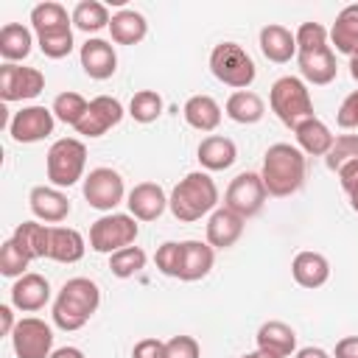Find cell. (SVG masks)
I'll list each match as a JSON object with an SVG mask.
<instances>
[{"mask_svg": "<svg viewBox=\"0 0 358 358\" xmlns=\"http://www.w3.org/2000/svg\"><path fill=\"white\" fill-rule=\"evenodd\" d=\"M101 305V288L95 280L90 277H73L67 280L56 299H53V324L64 333H73V330H81L98 310Z\"/></svg>", "mask_w": 358, "mask_h": 358, "instance_id": "6da1fadb", "label": "cell"}, {"mask_svg": "<svg viewBox=\"0 0 358 358\" xmlns=\"http://www.w3.org/2000/svg\"><path fill=\"white\" fill-rule=\"evenodd\" d=\"M305 171H308L305 154L296 145H291V143H274L263 154L260 179H263L268 196L285 199V196H294L305 185Z\"/></svg>", "mask_w": 358, "mask_h": 358, "instance_id": "7a4b0ae2", "label": "cell"}, {"mask_svg": "<svg viewBox=\"0 0 358 358\" xmlns=\"http://www.w3.org/2000/svg\"><path fill=\"white\" fill-rule=\"evenodd\" d=\"M218 207V185L207 171H190L168 196V210L176 221L193 224Z\"/></svg>", "mask_w": 358, "mask_h": 358, "instance_id": "3957f363", "label": "cell"}, {"mask_svg": "<svg viewBox=\"0 0 358 358\" xmlns=\"http://www.w3.org/2000/svg\"><path fill=\"white\" fill-rule=\"evenodd\" d=\"M268 103H271V112L280 117V123H285L288 129H296L299 123L316 117L313 115V98H310V90L302 78L296 76H282L271 84V92H268Z\"/></svg>", "mask_w": 358, "mask_h": 358, "instance_id": "277c9868", "label": "cell"}, {"mask_svg": "<svg viewBox=\"0 0 358 358\" xmlns=\"http://www.w3.org/2000/svg\"><path fill=\"white\" fill-rule=\"evenodd\" d=\"M87 168V145L76 137H62L48 148L45 171L53 187H70L78 179H84Z\"/></svg>", "mask_w": 358, "mask_h": 358, "instance_id": "5b68a950", "label": "cell"}, {"mask_svg": "<svg viewBox=\"0 0 358 358\" xmlns=\"http://www.w3.org/2000/svg\"><path fill=\"white\" fill-rule=\"evenodd\" d=\"M210 73L221 84L232 87L235 92L238 90H249L255 76H257L252 56L238 42H221V45L213 48V53H210Z\"/></svg>", "mask_w": 358, "mask_h": 358, "instance_id": "8992f818", "label": "cell"}, {"mask_svg": "<svg viewBox=\"0 0 358 358\" xmlns=\"http://www.w3.org/2000/svg\"><path fill=\"white\" fill-rule=\"evenodd\" d=\"M140 224L129 213H103L90 227V249L98 255H115L117 249L134 246Z\"/></svg>", "mask_w": 358, "mask_h": 358, "instance_id": "52a82bcc", "label": "cell"}, {"mask_svg": "<svg viewBox=\"0 0 358 358\" xmlns=\"http://www.w3.org/2000/svg\"><path fill=\"white\" fill-rule=\"evenodd\" d=\"M266 199H268V193H266V185H263L260 173L243 171V173H238V176L227 185L224 207L232 210V213H238V215L246 221V218H252V215H257V213L263 210Z\"/></svg>", "mask_w": 358, "mask_h": 358, "instance_id": "ba28073f", "label": "cell"}, {"mask_svg": "<svg viewBox=\"0 0 358 358\" xmlns=\"http://www.w3.org/2000/svg\"><path fill=\"white\" fill-rule=\"evenodd\" d=\"M81 190H84L87 204L92 210H101V213H115V207L126 196L123 176L115 168H92L84 176V187Z\"/></svg>", "mask_w": 358, "mask_h": 358, "instance_id": "9c48e42d", "label": "cell"}, {"mask_svg": "<svg viewBox=\"0 0 358 358\" xmlns=\"http://www.w3.org/2000/svg\"><path fill=\"white\" fill-rule=\"evenodd\" d=\"M8 338H11L17 358H50V352H53V330L48 322H42L36 316L20 319Z\"/></svg>", "mask_w": 358, "mask_h": 358, "instance_id": "30bf717a", "label": "cell"}, {"mask_svg": "<svg viewBox=\"0 0 358 358\" xmlns=\"http://www.w3.org/2000/svg\"><path fill=\"white\" fill-rule=\"evenodd\" d=\"M45 90V76L36 67L22 64H3L0 67V98L3 103L11 101H31Z\"/></svg>", "mask_w": 358, "mask_h": 358, "instance_id": "8fae6325", "label": "cell"}, {"mask_svg": "<svg viewBox=\"0 0 358 358\" xmlns=\"http://www.w3.org/2000/svg\"><path fill=\"white\" fill-rule=\"evenodd\" d=\"M56 126V115L48 106H22L20 112H14L11 123H8V134L17 143H39L45 137L53 134Z\"/></svg>", "mask_w": 358, "mask_h": 358, "instance_id": "7c38bea8", "label": "cell"}, {"mask_svg": "<svg viewBox=\"0 0 358 358\" xmlns=\"http://www.w3.org/2000/svg\"><path fill=\"white\" fill-rule=\"evenodd\" d=\"M123 103L117 101V98H112V95H98V98H92L90 101V106H87V112H84V117L78 120V126H76V131L81 134V137H103L109 129H115L120 120H123Z\"/></svg>", "mask_w": 358, "mask_h": 358, "instance_id": "4fadbf2b", "label": "cell"}, {"mask_svg": "<svg viewBox=\"0 0 358 358\" xmlns=\"http://www.w3.org/2000/svg\"><path fill=\"white\" fill-rule=\"evenodd\" d=\"M78 59H81V70L95 78V81H106L115 76L117 70V53H115V45L106 42V39H87L78 50Z\"/></svg>", "mask_w": 358, "mask_h": 358, "instance_id": "5bb4252c", "label": "cell"}, {"mask_svg": "<svg viewBox=\"0 0 358 358\" xmlns=\"http://www.w3.org/2000/svg\"><path fill=\"white\" fill-rule=\"evenodd\" d=\"M126 204L129 215H134L137 221H157L168 210V196L157 182H140L129 190Z\"/></svg>", "mask_w": 358, "mask_h": 358, "instance_id": "9a60e30c", "label": "cell"}, {"mask_svg": "<svg viewBox=\"0 0 358 358\" xmlns=\"http://www.w3.org/2000/svg\"><path fill=\"white\" fill-rule=\"evenodd\" d=\"M28 207L45 224H59V221H64L70 215V199L62 193V187H53V185H36V187H31Z\"/></svg>", "mask_w": 358, "mask_h": 358, "instance_id": "2e32d148", "label": "cell"}, {"mask_svg": "<svg viewBox=\"0 0 358 358\" xmlns=\"http://www.w3.org/2000/svg\"><path fill=\"white\" fill-rule=\"evenodd\" d=\"M50 302V282L36 274V271H28L22 274L20 280H14L11 285V305L22 313H36L42 310L45 305Z\"/></svg>", "mask_w": 358, "mask_h": 358, "instance_id": "e0dca14e", "label": "cell"}, {"mask_svg": "<svg viewBox=\"0 0 358 358\" xmlns=\"http://www.w3.org/2000/svg\"><path fill=\"white\" fill-rule=\"evenodd\" d=\"M243 227H246V221L238 213H232L227 207H215L207 218V243L213 249H229L241 241Z\"/></svg>", "mask_w": 358, "mask_h": 358, "instance_id": "ac0fdd59", "label": "cell"}, {"mask_svg": "<svg viewBox=\"0 0 358 358\" xmlns=\"http://www.w3.org/2000/svg\"><path fill=\"white\" fill-rule=\"evenodd\" d=\"M213 263H215V249L207 241H182L179 280H185V282L204 280L213 271Z\"/></svg>", "mask_w": 358, "mask_h": 358, "instance_id": "d6986e66", "label": "cell"}, {"mask_svg": "<svg viewBox=\"0 0 358 358\" xmlns=\"http://www.w3.org/2000/svg\"><path fill=\"white\" fill-rule=\"evenodd\" d=\"M257 350L268 352V355H277V358H288L296 352V333L291 324L280 322V319H271V322H263L257 327Z\"/></svg>", "mask_w": 358, "mask_h": 358, "instance_id": "ffe728a7", "label": "cell"}, {"mask_svg": "<svg viewBox=\"0 0 358 358\" xmlns=\"http://www.w3.org/2000/svg\"><path fill=\"white\" fill-rule=\"evenodd\" d=\"M296 64H299V73L305 81L316 84V87H324L336 78L338 73V64H336V53L333 48H319V50H310V53H296Z\"/></svg>", "mask_w": 358, "mask_h": 358, "instance_id": "44dd1931", "label": "cell"}, {"mask_svg": "<svg viewBox=\"0 0 358 358\" xmlns=\"http://www.w3.org/2000/svg\"><path fill=\"white\" fill-rule=\"evenodd\" d=\"M291 274H294L296 285H302V288H322L330 280V263H327L324 255L305 249V252H296L294 255Z\"/></svg>", "mask_w": 358, "mask_h": 358, "instance_id": "7402d4cb", "label": "cell"}, {"mask_svg": "<svg viewBox=\"0 0 358 358\" xmlns=\"http://www.w3.org/2000/svg\"><path fill=\"white\" fill-rule=\"evenodd\" d=\"M257 45H260V53L274 64H285L296 56V39L285 25H263Z\"/></svg>", "mask_w": 358, "mask_h": 358, "instance_id": "603a6c76", "label": "cell"}, {"mask_svg": "<svg viewBox=\"0 0 358 358\" xmlns=\"http://www.w3.org/2000/svg\"><path fill=\"white\" fill-rule=\"evenodd\" d=\"M294 134H296V148L305 157H327V151L333 148V140H336L330 126L319 117H310V120L299 123L294 129Z\"/></svg>", "mask_w": 358, "mask_h": 358, "instance_id": "cb8c5ba5", "label": "cell"}, {"mask_svg": "<svg viewBox=\"0 0 358 358\" xmlns=\"http://www.w3.org/2000/svg\"><path fill=\"white\" fill-rule=\"evenodd\" d=\"M196 157H199V162H201L204 171H227V168L235 165L238 148H235V143H232L229 137H224V134H210V137H204V140L199 143Z\"/></svg>", "mask_w": 358, "mask_h": 358, "instance_id": "d4e9b609", "label": "cell"}, {"mask_svg": "<svg viewBox=\"0 0 358 358\" xmlns=\"http://www.w3.org/2000/svg\"><path fill=\"white\" fill-rule=\"evenodd\" d=\"M87 252V241L73 227H50V246L48 257L56 263H78Z\"/></svg>", "mask_w": 358, "mask_h": 358, "instance_id": "484cf974", "label": "cell"}, {"mask_svg": "<svg viewBox=\"0 0 358 358\" xmlns=\"http://www.w3.org/2000/svg\"><path fill=\"white\" fill-rule=\"evenodd\" d=\"M185 123L196 131H215L221 123V106L213 95H190L182 106Z\"/></svg>", "mask_w": 358, "mask_h": 358, "instance_id": "4316f807", "label": "cell"}, {"mask_svg": "<svg viewBox=\"0 0 358 358\" xmlns=\"http://www.w3.org/2000/svg\"><path fill=\"white\" fill-rule=\"evenodd\" d=\"M330 39H333L336 53H344V56L358 53V3H350L336 14Z\"/></svg>", "mask_w": 358, "mask_h": 358, "instance_id": "83f0119b", "label": "cell"}, {"mask_svg": "<svg viewBox=\"0 0 358 358\" xmlns=\"http://www.w3.org/2000/svg\"><path fill=\"white\" fill-rule=\"evenodd\" d=\"M11 241L25 252L28 260H39L48 257V246H50V227L39 224V221H22L14 227Z\"/></svg>", "mask_w": 358, "mask_h": 358, "instance_id": "f1b7e54d", "label": "cell"}, {"mask_svg": "<svg viewBox=\"0 0 358 358\" xmlns=\"http://www.w3.org/2000/svg\"><path fill=\"white\" fill-rule=\"evenodd\" d=\"M109 34H112V42L115 45H137L145 39L148 34V22L140 11L134 8H120L117 14H112V22H109Z\"/></svg>", "mask_w": 358, "mask_h": 358, "instance_id": "f546056e", "label": "cell"}, {"mask_svg": "<svg viewBox=\"0 0 358 358\" xmlns=\"http://www.w3.org/2000/svg\"><path fill=\"white\" fill-rule=\"evenodd\" d=\"M31 50H34V36L22 22H6L0 28V56L6 59V64H17L28 59Z\"/></svg>", "mask_w": 358, "mask_h": 358, "instance_id": "4dcf8cb0", "label": "cell"}, {"mask_svg": "<svg viewBox=\"0 0 358 358\" xmlns=\"http://www.w3.org/2000/svg\"><path fill=\"white\" fill-rule=\"evenodd\" d=\"M224 112H227L229 120H235V123H241V126H252V123L263 120L266 103H263V98H260L257 92H252V90H238V92H232V95L227 98Z\"/></svg>", "mask_w": 358, "mask_h": 358, "instance_id": "1f68e13d", "label": "cell"}, {"mask_svg": "<svg viewBox=\"0 0 358 358\" xmlns=\"http://www.w3.org/2000/svg\"><path fill=\"white\" fill-rule=\"evenodd\" d=\"M31 28L39 34H48V31H62V28H73V17H67V8L62 3H39L31 8Z\"/></svg>", "mask_w": 358, "mask_h": 358, "instance_id": "d6a6232c", "label": "cell"}, {"mask_svg": "<svg viewBox=\"0 0 358 358\" xmlns=\"http://www.w3.org/2000/svg\"><path fill=\"white\" fill-rule=\"evenodd\" d=\"M70 17H73V25L84 34H98L101 28H109V22H112L109 8L98 0H81Z\"/></svg>", "mask_w": 358, "mask_h": 358, "instance_id": "836d02e7", "label": "cell"}, {"mask_svg": "<svg viewBox=\"0 0 358 358\" xmlns=\"http://www.w3.org/2000/svg\"><path fill=\"white\" fill-rule=\"evenodd\" d=\"M165 109V101L157 90H137L129 101V115L137 123H154Z\"/></svg>", "mask_w": 358, "mask_h": 358, "instance_id": "e575fe53", "label": "cell"}, {"mask_svg": "<svg viewBox=\"0 0 358 358\" xmlns=\"http://www.w3.org/2000/svg\"><path fill=\"white\" fill-rule=\"evenodd\" d=\"M145 260L148 257L140 246H126V249H117L115 255H109V271L120 280H129L145 268Z\"/></svg>", "mask_w": 358, "mask_h": 358, "instance_id": "d590c367", "label": "cell"}, {"mask_svg": "<svg viewBox=\"0 0 358 358\" xmlns=\"http://www.w3.org/2000/svg\"><path fill=\"white\" fill-rule=\"evenodd\" d=\"M87 106H90V101L84 98V95H78V92H59L56 98H53V115H56V120H62V123H67V126H78V120L84 117V112H87Z\"/></svg>", "mask_w": 358, "mask_h": 358, "instance_id": "8d00e7d4", "label": "cell"}, {"mask_svg": "<svg viewBox=\"0 0 358 358\" xmlns=\"http://www.w3.org/2000/svg\"><path fill=\"white\" fill-rule=\"evenodd\" d=\"M36 45H39V50H42L48 59H64V56H70L73 48H76V42H73V28L39 34V36H36Z\"/></svg>", "mask_w": 358, "mask_h": 358, "instance_id": "74e56055", "label": "cell"}, {"mask_svg": "<svg viewBox=\"0 0 358 358\" xmlns=\"http://www.w3.org/2000/svg\"><path fill=\"white\" fill-rule=\"evenodd\" d=\"M352 159H358V134H338L333 140V148L324 157V165L338 173V168H344Z\"/></svg>", "mask_w": 358, "mask_h": 358, "instance_id": "f35d334b", "label": "cell"}, {"mask_svg": "<svg viewBox=\"0 0 358 358\" xmlns=\"http://www.w3.org/2000/svg\"><path fill=\"white\" fill-rule=\"evenodd\" d=\"M28 257H25V252L8 238L6 243H3V249H0V274L3 277H14V280H20L22 274H28L25 268H28Z\"/></svg>", "mask_w": 358, "mask_h": 358, "instance_id": "ab89813d", "label": "cell"}, {"mask_svg": "<svg viewBox=\"0 0 358 358\" xmlns=\"http://www.w3.org/2000/svg\"><path fill=\"white\" fill-rule=\"evenodd\" d=\"M327 28L322 22H302L294 34L296 39V53H310V50H319V48H327Z\"/></svg>", "mask_w": 358, "mask_h": 358, "instance_id": "60d3db41", "label": "cell"}, {"mask_svg": "<svg viewBox=\"0 0 358 358\" xmlns=\"http://www.w3.org/2000/svg\"><path fill=\"white\" fill-rule=\"evenodd\" d=\"M154 263H157V268H159L165 277H176V280H179V268H182V241H165V243L157 249Z\"/></svg>", "mask_w": 358, "mask_h": 358, "instance_id": "b9f144b4", "label": "cell"}, {"mask_svg": "<svg viewBox=\"0 0 358 358\" xmlns=\"http://www.w3.org/2000/svg\"><path fill=\"white\" fill-rule=\"evenodd\" d=\"M165 358H201V347L193 336H173L165 341Z\"/></svg>", "mask_w": 358, "mask_h": 358, "instance_id": "7bdbcfd3", "label": "cell"}, {"mask_svg": "<svg viewBox=\"0 0 358 358\" xmlns=\"http://www.w3.org/2000/svg\"><path fill=\"white\" fill-rule=\"evenodd\" d=\"M336 123H338L341 129H358V90L350 92V95L341 101V106H338V112H336Z\"/></svg>", "mask_w": 358, "mask_h": 358, "instance_id": "ee69618b", "label": "cell"}, {"mask_svg": "<svg viewBox=\"0 0 358 358\" xmlns=\"http://www.w3.org/2000/svg\"><path fill=\"white\" fill-rule=\"evenodd\" d=\"M131 358H165V341L162 338H140L131 350Z\"/></svg>", "mask_w": 358, "mask_h": 358, "instance_id": "f6af8a7d", "label": "cell"}, {"mask_svg": "<svg viewBox=\"0 0 358 358\" xmlns=\"http://www.w3.org/2000/svg\"><path fill=\"white\" fill-rule=\"evenodd\" d=\"M338 185H341V190L347 196L358 193V159H352L344 168H338Z\"/></svg>", "mask_w": 358, "mask_h": 358, "instance_id": "bcb514c9", "label": "cell"}, {"mask_svg": "<svg viewBox=\"0 0 358 358\" xmlns=\"http://www.w3.org/2000/svg\"><path fill=\"white\" fill-rule=\"evenodd\" d=\"M333 358H358V336H344L336 344Z\"/></svg>", "mask_w": 358, "mask_h": 358, "instance_id": "7dc6e473", "label": "cell"}, {"mask_svg": "<svg viewBox=\"0 0 358 358\" xmlns=\"http://www.w3.org/2000/svg\"><path fill=\"white\" fill-rule=\"evenodd\" d=\"M14 305H0V336H11L17 322H14Z\"/></svg>", "mask_w": 358, "mask_h": 358, "instance_id": "c3c4849f", "label": "cell"}, {"mask_svg": "<svg viewBox=\"0 0 358 358\" xmlns=\"http://www.w3.org/2000/svg\"><path fill=\"white\" fill-rule=\"evenodd\" d=\"M294 358H333V355L327 350H322V347H302V350H296Z\"/></svg>", "mask_w": 358, "mask_h": 358, "instance_id": "681fc988", "label": "cell"}, {"mask_svg": "<svg viewBox=\"0 0 358 358\" xmlns=\"http://www.w3.org/2000/svg\"><path fill=\"white\" fill-rule=\"evenodd\" d=\"M50 358H84V352L78 347H59L50 352Z\"/></svg>", "mask_w": 358, "mask_h": 358, "instance_id": "f907efd6", "label": "cell"}, {"mask_svg": "<svg viewBox=\"0 0 358 358\" xmlns=\"http://www.w3.org/2000/svg\"><path fill=\"white\" fill-rule=\"evenodd\" d=\"M350 76L358 81V53H352V56H350Z\"/></svg>", "mask_w": 358, "mask_h": 358, "instance_id": "816d5d0a", "label": "cell"}, {"mask_svg": "<svg viewBox=\"0 0 358 358\" xmlns=\"http://www.w3.org/2000/svg\"><path fill=\"white\" fill-rule=\"evenodd\" d=\"M241 358H277V355H268V352H263V350H252V352H243Z\"/></svg>", "mask_w": 358, "mask_h": 358, "instance_id": "f5cc1de1", "label": "cell"}, {"mask_svg": "<svg viewBox=\"0 0 358 358\" xmlns=\"http://www.w3.org/2000/svg\"><path fill=\"white\" fill-rule=\"evenodd\" d=\"M350 207L358 213V193H352V196H350Z\"/></svg>", "mask_w": 358, "mask_h": 358, "instance_id": "db71d44e", "label": "cell"}]
</instances>
